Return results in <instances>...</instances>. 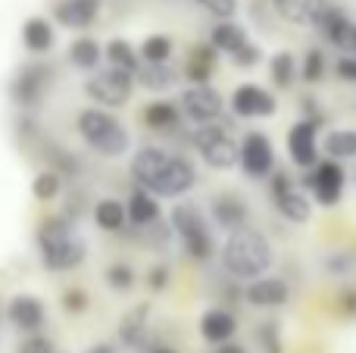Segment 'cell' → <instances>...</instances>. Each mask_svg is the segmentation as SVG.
I'll use <instances>...</instances> for the list:
<instances>
[{"label":"cell","mask_w":356,"mask_h":353,"mask_svg":"<svg viewBox=\"0 0 356 353\" xmlns=\"http://www.w3.org/2000/svg\"><path fill=\"white\" fill-rule=\"evenodd\" d=\"M228 60H232V66H234V69H241V72H250V69H257L259 63L266 60V50L259 47L257 41H247V44H241V47L234 50V54L228 56Z\"/></svg>","instance_id":"39"},{"label":"cell","mask_w":356,"mask_h":353,"mask_svg":"<svg viewBox=\"0 0 356 353\" xmlns=\"http://www.w3.org/2000/svg\"><path fill=\"white\" fill-rule=\"evenodd\" d=\"M169 285H172V269H169L166 263H154V266L147 269V288L154 294H160V291H166Z\"/></svg>","instance_id":"46"},{"label":"cell","mask_w":356,"mask_h":353,"mask_svg":"<svg viewBox=\"0 0 356 353\" xmlns=\"http://www.w3.org/2000/svg\"><path fill=\"white\" fill-rule=\"evenodd\" d=\"M209 44H213L219 54H228L232 56L234 50L241 47V44L250 41V35H247V25L238 22V19H216V25L209 28Z\"/></svg>","instance_id":"25"},{"label":"cell","mask_w":356,"mask_h":353,"mask_svg":"<svg viewBox=\"0 0 356 353\" xmlns=\"http://www.w3.org/2000/svg\"><path fill=\"white\" fill-rule=\"evenodd\" d=\"M313 28L319 31L322 41L332 44L334 50H350L356 22H353L350 16H347V10H341V6H334V3H328L325 10L319 13V19L313 22Z\"/></svg>","instance_id":"17"},{"label":"cell","mask_w":356,"mask_h":353,"mask_svg":"<svg viewBox=\"0 0 356 353\" xmlns=\"http://www.w3.org/2000/svg\"><path fill=\"white\" fill-rule=\"evenodd\" d=\"M104 279H106V285H110L116 294H129L131 288H135L138 275H135V269H131L129 263H110Z\"/></svg>","instance_id":"38"},{"label":"cell","mask_w":356,"mask_h":353,"mask_svg":"<svg viewBox=\"0 0 356 353\" xmlns=\"http://www.w3.org/2000/svg\"><path fill=\"white\" fill-rule=\"evenodd\" d=\"M269 81L275 91H291V88L300 81V72H297V56L294 50L282 47L269 56Z\"/></svg>","instance_id":"27"},{"label":"cell","mask_w":356,"mask_h":353,"mask_svg":"<svg viewBox=\"0 0 356 353\" xmlns=\"http://www.w3.org/2000/svg\"><path fill=\"white\" fill-rule=\"evenodd\" d=\"M334 313L344 319H356V285H344L334 294Z\"/></svg>","instance_id":"45"},{"label":"cell","mask_w":356,"mask_h":353,"mask_svg":"<svg viewBox=\"0 0 356 353\" xmlns=\"http://www.w3.org/2000/svg\"><path fill=\"white\" fill-rule=\"evenodd\" d=\"M166 156H169V150H163V147H141L135 156H131V179H135V185H141V188H150L154 185V179L160 175V169H163V163H166Z\"/></svg>","instance_id":"26"},{"label":"cell","mask_w":356,"mask_h":353,"mask_svg":"<svg viewBox=\"0 0 356 353\" xmlns=\"http://www.w3.org/2000/svg\"><path fill=\"white\" fill-rule=\"evenodd\" d=\"M50 81H54V69L44 66V63H31V66H25L22 72L13 79L10 100L16 106H22V110H31V106L41 104V97L47 94Z\"/></svg>","instance_id":"14"},{"label":"cell","mask_w":356,"mask_h":353,"mask_svg":"<svg viewBox=\"0 0 356 353\" xmlns=\"http://www.w3.org/2000/svg\"><path fill=\"white\" fill-rule=\"evenodd\" d=\"M169 229H172V235L178 238V244H181L188 260L209 263L219 254L216 235H213V222H209L207 213L197 204H191V200H181V204L172 206V213H169Z\"/></svg>","instance_id":"3"},{"label":"cell","mask_w":356,"mask_h":353,"mask_svg":"<svg viewBox=\"0 0 356 353\" xmlns=\"http://www.w3.org/2000/svg\"><path fill=\"white\" fill-rule=\"evenodd\" d=\"M300 119H313V122H319V125H325V113H322V106H319V100L313 97V94H303L300 97Z\"/></svg>","instance_id":"47"},{"label":"cell","mask_w":356,"mask_h":353,"mask_svg":"<svg viewBox=\"0 0 356 353\" xmlns=\"http://www.w3.org/2000/svg\"><path fill=\"white\" fill-rule=\"evenodd\" d=\"M94 222H97L100 231H110V235H116V231L125 229V222H129V213H125V204L116 197H104L94 204Z\"/></svg>","instance_id":"34"},{"label":"cell","mask_w":356,"mask_h":353,"mask_svg":"<svg viewBox=\"0 0 356 353\" xmlns=\"http://www.w3.org/2000/svg\"><path fill=\"white\" fill-rule=\"evenodd\" d=\"M219 56L222 54L209 41H197L181 63L184 81H188V85H207V81H213L216 69H219Z\"/></svg>","instance_id":"18"},{"label":"cell","mask_w":356,"mask_h":353,"mask_svg":"<svg viewBox=\"0 0 356 353\" xmlns=\"http://www.w3.org/2000/svg\"><path fill=\"white\" fill-rule=\"evenodd\" d=\"M54 41H56L54 25L44 16H31L22 22V44L29 54H47V50L54 47Z\"/></svg>","instance_id":"31"},{"label":"cell","mask_w":356,"mask_h":353,"mask_svg":"<svg viewBox=\"0 0 356 353\" xmlns=\"http://www.w3.org/2000/svg\"><path fill=\"white\" fill-rule=\"evenodd\" d=\"M85 94L104 110H119L131 100L135 94V75L125 72V69H94L91 79L85 81Z\"/></svg>","instance_id":"9"},{"label":"cell","mask_w":356,"mask_h":353,"mask_svg":"<svg viewBox=\"0 0 356 353\" xmlns=\"http://www.w3.org/2000/svg\"><path fill=\"white\" fill-rule=\"evenodd\" d=\"M60 172L56 169H44V172L35 175V181H31V194H35V200H41V204H50V200L60 194Z\"/></svg>","instance_id":"37"},{"label":"cell","mask_w":356,"mask_h":353,"mask_svg":"<svg viewBox=\"0 0 356 353\" xmlns=\"http://www.w3.org/2000/svg\"><path fill=\"white\" fill-rule=\"evenodd\" d=\"M328 69H332V63H328V54L322 47H307L303 50V56L297 60V72H300V81L307 88H316L325 81Z\"/></svg>","instance_id":"33"},{"label":"cell","mask_w":356,"mask_h":353,"mask_svg":"<svg viewBox=\"0 0 356 353\" xmlns=\"http://www.w3.org/2000/svg\"><path fill=\"white\" fill-rule=\"evenodd\" d=\"M203 13H209L213 19H234L241 10L238 0H194Z\"/></svg>","instance_id":"42"},{"label":"cell","mask_w":356,"mask_h":353,"mask_svg":"<svg viewBox=\"0 0 356 353\" xmlns=\"http://www.w3.org/2000/svg\"><path fill=\"white\" fill-rule=\"evenodd\" d=\"M194 185H197V166L188 160V156L169 154L166 163H163V169H160V175L154 179V185H150L147 191L156 194V197L178 200L188 191H194Z\"/></svg>","instance_id":"13"},{"label":"cell","mask_w":356,"mask_h":353,"mask_svg":"<svg viewBox=\"0 0 356 353\" xmlns=\"http://www.w3.org/2000/svg\"><path fill=\"white\" fill-rule=\"evenodd\" d=\"M144 125H147L150 131H156V135H175L178 129H181V110H178V100H166V97H156L150 100L147 106H144L141 113Z\"/></svg>","instance_id":"21"},{"label":"cell","mask_w":356,"mask_h":353,"mask_svg":"<svg viewBox=\"0 0 356 353\" xmlns=\"http://www.w3.org/2000/svg\"><path fill=\"white\" fill-rule=\"evenodd\" d=\"M19 353H56V350H54V344H50V338H44V335H38L35 331L29 341H22Z\"/></svg>","instance_id":"48"},{"label":"cell","mask_w":356,"mask_h":353,"mask_svg":"<svg viewBox=\"0 0 356 353\" xmlns=\"http://www.w3.org/2000/svg\"><path fill=\"white\" fill-rule=\"evenodd\" d=\"M178 75L181 72H175L169 63H141L135 72V85L163 94V91H169V88L178 85Z\"/></svg>","instance_id":"28"},{"label":"cell","mask_w":356,"mask_h":353,"mask_svg":"<svg viewBox=\"0 0 356 353\" xmlns=\"http://www.w3.org/2000/svg\"><path fill=\"white\" fill-rule=\"evenodd\" d=\"M350 50H353V54H356V31H353V44H350Z\"/></svg>","instance_id":"52"},{"label":"cell","mask_w":356,"mask_h":353,"mask_svg":"<svg viewBox=\"0 0 356 353\" xmlns=\"http://www.w3.org/2000/svg\"><path fill=\"white\" fill-rule=\"evenodd\" d=\"M257 344H259V353H284L282 329H278L275 319H269V322H263L257 329Z\"/></svg>","instance_id":"40"},{"label":"cell","mask_w":356,"mask_h":353,"mask_svg":"<svg viewBox=\"0 0 356 353\" xmlns=\"http://www.w3.org/2000/svg\"><path fill=\"white\" fill-rule=\"evenodd\" d=\"M216 353H247V347H244V344L228 341V344H219V347H216Z\"/></svg>","instance_id":"49"},{"label":"cell","mask_w":356,"mask_h":353,"mask_svg":"<svg viewBox=\"0 0 356 353\" xmlns=\"http://www.w3.org/2000/svg\"><path fill=\"white\" fill-rule=\"evenodd\" d=\"M322 125L313 122V119H297L288 129V138H284V147H288V160L291 166L303 169L316 166L322 160Z\"/></svg>","instance_id":"12"},{"label":"cell","mask_w":356,"mask_h":353,"mask_svg":"<svg viewBox=\"0 0 356 353\" xmlns=\"http://www.w3.org/2000/svg\"><path fill=\"white\" fill-rule=\"evenodd\" d=\"M356 266V256L350 250H332V254H325V260H322V269H325L328 275H347L350 269Z\"/></svg>","instance_id":"41"},{"label":"cell","mask_w":356,"mask_h":353,"mask_svg":"<svg viewBox=\"0 0 356 353\" xmlns=\"http://www.w3.org/2000/svg\"><path fill=\"white\" fill-rule=\"evenodd\" d=\"M228 113L234 119H272L278 113V97L257 81H241L228 94Z\"/></svg>","instance_id":"11"},{"label":"cell","mask_w":356,"mask_h":353,"mask_svg":"<svg viewBox=\"0 0 356 353\" xmlns=\"http://www.w3.org/2000/svg\"><path fill=\"white\" fill-rule=\"evenodd\" d=\"M178 110H181V116L191 119L194 125H203V122L225 119L228 100L213 81H207V85H184L181 97H178Z\"/></svg>","instance_id":"10"},{"label":"cell","mask_w":356,"mask_h":353,"mask_svg":"<svg viewBox=\"0 0 356 353\" xmlns=\"http://www.w3.org/2000/svg\"><path fill=\"white\" fill-rule=\"evenodd\" d=\"M219 263L222 272L234 281H250L257 275H266L275 263V250H272L269 238L263 235L259 229H244L228 231L225 241L219 247Z\"/></svg>","instance_id":"1"},{"label":"cell","mask_w":356,"mask_h":353,"mask_svg":"<svg viewBox=\"0 0 356 353\" xmlns=\"http://www.w3.org/2000/svg\"><path fill=\"white\" fill-rule=\"evenodd\" d=\"M88 304H91V297H88L85 288H66V291H63V310H66L69 316H81V313L88 310Z\"/></svg>","instance_id":"43"},{"label":"cell","mask_w":356,"mask_h":353,"mask_svg":"<svg viewBox=\"0 0 356 353\" xmlns=\"http://www.w3.org/2000/svg\"><path fill=\"white\" fill-rule=\"evenodd\" d=\"M269 194H272V204H275V213L291 225H307L316 213V204L307 191L300 188V181L288 172V169H278L269 175Z\"/></svg>","instance_id":"7"},{"label":"cell","mask_w":356,"mask_h":353,"mask_svg":"<svg viewBox=\"0 0 356 353\" xmlns=\"http://www.w3.org/2000/svg\"><path fill=\"white\" fill-rule=\"evenodd\" d=\"M297 181H300V188L313 197L316 206H322V210H334V206H341V200H344L350 175H347V166L341 160L322 156L316 166L303 169V175Z\"/></svg>","instance_id":"6"},{"label":"cell","mask_w":356,"mask_h":353,"mask_svg":"<svg viewBox=\"0 0 356 353\" xmlns=\"http://www.w3.org/2000/svg\"><path fill=\"white\" fill-rule=\"evenodd\" d=\"M6 316H10V322L16 325L19 331H29V335H35V331L44 325L47 313H44V304L38 297H31V294H19V297L10 300V310H6Z\"/></svg>","instance_id":"24"},{"label":"cell","mask_w":356,"mask_h":353,"mask_svg":"<svg viewBox=\"0 0 356 353\" xmlns=\"http://www.w3.org/2000/svg\"><path fill=\"white\" fill-rule=\"evenodd\" d=\"M209 222L219 231H238L244 225H250V204L244 194L238 191H219L209 200Z\"/></svg>","instance_id":"15"},{"label":"cell","mask_w":356,"mask_h":353,"mask_svg":"<svg viewBox=\"0 0 356 353\" xmlns=\"http://www.w3.org/2000/svg\"><path fill=\"white\" fill-rule=\"evenodd\" d=\"M79 135L85 138V144L94 150V154L106 156V160H116V156L129 154L131 138L129 129L113 116L104 106H88V110L79 113Z\"/></svg>","instance_id":"4"},{"label":"cell","mask_w":356,"mask_h":353,"mask_svg":"<svg viewBox=\"0 0 356 353\" xmlns=\"http://www.w3.org/2000/svg\"><path fill=\"white\" fill-rule=\"evenodd\" d=\"M147 319H150V304H138L119 322V341L125 347H141L144 335H147Z\"/></svg>","instance_id":"30"},{"label":"cell","mask_w":356,"mask_h":353,"mask_svg":"<svg viewBox=\"0 0 356 353\" xmlns=\"http://www.w3.org/2000/svg\"><path fill=\"white\" fill-rule=\"evenodd\" d=\"M38 247H41V263L50 272L79 269L88 256L85 241L72 231L66 216H47L38 225Z\"/></svg>","instance_id":"2"},{"label":"cell","mask_w":356,"mask_h":353,"mask_svg":"<svg viewBox=\"0 0 356 353\" xmlns=\"http://www.w3.org/2000/svg\"><path fill=\"white\" fill-rule=\"evenodd\" d=\"M125 213H129V222L135 225V229H150V225H156L163 216L160 197L138 185L135 191L129 194V200H125Z\"/></svg>","instance_id":"22"},{"label":"cell","mask_w":356,"mask_h":353,"mask_svg":"<svg viewBox=\"0 0 356 353\" xmlns=\"http://www.w3.org/2000/svg\"><path fill=\"white\" fill-rule=\"evenodd\" d=\"M191 147L200 154V160L207 163L213 172H228V169L238 166V138L232 135L225 119L194 125V131H191Z\"/></svg>","instance_id":"5"},{"label":"cell","mask_w":356,"mask_h":353,"mask_svg":"<svg viewBox=\"0 0 356 353\" xmlns=\"http://www.w3.org/2000/svg\"><path fill=\"white\" fill-rule=\"evenodd\" d=\"M88 353H116V350H113L110 344H94V347L88 350Z\"/></svg>","instance_id":"50"},{"label":"cell","mask_w":356,"mask_h":353,"mask_svg":"<svg viewBox=\"0 0 356 353\" xmlns=\"http://www.w3.org/2000/svg\"><path fill=\"white\" fill-rule=\"evenodd\" d=\"M154 353H178V350H172V347H156Z\"/></svg>","instance_id":"51"},{"label":"cell","mask_w":356,"mask_h":353,"mask_svg":"<svg viewBox=\"0 0 356 353\" xmlns=\"http://www.w3.org/2000/svg\"><path fill=\"white\" fill-rule=\"evenodd\" d=\"M322 156L353 163L356 160V129H328L322 135Z\"/></svg>","instance_id":"29"},{"label":"cell","mask_w":356,"mask_h":353,"mask_svg":"<svg viewBox=\"0 0 356 353\" xmlns=\"http://www.w3.org/2000/svg\"><path fill=\"white\" fill-rule=\"evenodd\" d=\"M197 329H200L203 341L213 344V347H219V344L234 341V335H238V316H234L228 306H209V310L200 313Z\"/></svg>","instance_id":"19"},{"label":"cell","mask_w":356,"mask_h":353,"mask_svg":"<svg viewBox=\"0 0 356 353\" xmlns=\"http://www.w3.org/2000/svg\"><path fill=\"white\" fill-rule=\"evenodd\" d=\"M175 54V41L169 35H147L141 41V47H138V56H141V63H169Z\"/></svg>","instance_id":"36"},{"label":"cell","mask_w":356,"mask_h":353,"mask_svg":"<svg viewBox=\"0 0 356 353\" xmlns=\"http://www.w3.org/2000/svg\"><path fill=\"white\" fill-rule=\"evenodd\" d=\"M100 10H104V0H60L54 6V19L63 28H91Z\"/></svg>","instance_id":"20"},{"label":"cell","mask_w":356,"mask_h":353,"mask_svg":"<svg viewBox=\"0 0 356 353\" xmlns=\"http://www.w3.org/2000/svg\"><path fill=\"white\" fill-rule=\"evenodd\" d=\"M100 60H104V44H100L97 38L81 35L69 44V63H72L75 69H81V72H94V69L100 66Z\"/></svg>","instance_id":"32"},{"label":"cell","mask_w":356,"mask_h":353,"mask_svg":"<svg viewBox=\"0 0 356 353\" xmlns=\"http://www.w3.org/2000/svg\"><path fill=\"white\" fill-rule=\"evenodd\" d=\"M241 294H244V300L253 310H282L291 300V285L282 275L266 272V275H257V279L247 281Z\"/></svg>","instance_id":"16"},{"label":"cell","mask_w":356,"mask_h":353,"mask_svg":"<svg viewBox=\"0 0 356 353\" xmlns=\"http://www.w3.org/2000/svg\"><path fill=\"white\" fill-rule=\"evenodd\" d=\"M104 60L110 63L113 69H125V72L135 75L138 66H141V56H138L135 44L125 41V38H110L104 47Z\"/></svg>","instance_id":"35"},{"label":"cell","mask_w":356,"mask_h":353,"mask_svg":"<svg viewBox=\"0 0 356 353\" xmlns=\"http://www.w3.org/2000/svg\"><path fill=\"white\" fill-rule=\"evenodd\" d=\"M272 13L278 19L291 25H303V28H313V22L319 19V13L328 6V0H269Z\"/></svg>","instance_id":"23"},{"label":"cell","mask_w":356,"mask_h":353,"mask_svg":"<svg viewBox=\"0 0 356 353\" xmlns=\"http://www.w3.org/2000/svg\"><path fill=\"white\" fill-rule=\"evenodd\" d=\"M334 79L344 81V85H356V54L344 50L341 56H334Z\"/></svg>","instance_id":"44"},{"label":"cell","mask_w":356,"mask_h":353,"mask_svg":"<svg viewBox=\"0 0 356 353\" xmlns=\"http://www.w3.org/2000/svg\"><path fill=\"white\" fill-rule=\"evenodd\" d=\"M275 144L266 131L250 129L238 138V169L244 172V179L266 181L275 172Z\"/></svg>","instance_id":"8"}]
</instances>
